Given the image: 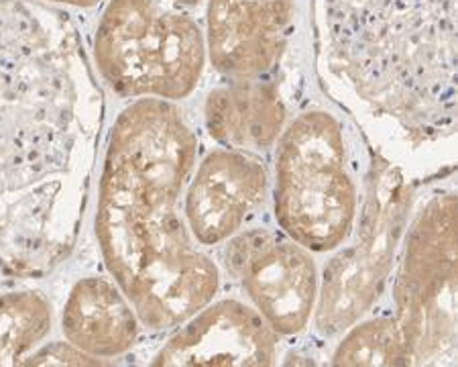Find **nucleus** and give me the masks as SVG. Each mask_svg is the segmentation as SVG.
<instances>
[{
	"instance_id": "obj_6",
	"label": "nucleus",
	"mask_w": 458,
	"mask_h": 367,
	"mask_svg": "<svg viewBox=\"0 0 458 367\" xmlns=\"http://www.w3.org/2000/svg\"><path fill=\"white\" fill-rule=\"evenodd\" d=\"M405 365L456 357V198L436 194L411 226L395 282Z\"/></svg>"
},
{
	"instance_id": "obj_10",
	"label": "nucleus",
	"mask_w": 458,
	"mask_h": 367,
	"mask_svg": "<svg viewBox=\"0 0 458 367\" xmlns=\"http://www.w3.org/2000/svg\"><path fill=\"white\" fill-rule=\"evenodd\" d=\"M293 0H210L208 51L225 76L250 80L276 65L285 46Z\"/></svg>"
},
{
	"instance_id": "obj_8",
	"label": "nucleus",
	"mask_w": 458,
	"mask_h": 367,
	"mask_svg": "<svg viewBox=\"0 0 458 367\" xmlns=\"http://www.w3.org/2000/svg\"><path fill=\"white\" fill-rule=\"evenodd\" d=\"M226 268L245 286L267 325L300 333L312 312L318 274L304 247L271 231H249L226 249Z\"/></svg>"
},
{
	"instance_id": "obj_9",
	"label": "nucleus",
	"mask_w": 458,
	"mask_h": 367,
	"mask_svg": "<svg viewBox=\"0 0 458 367\" xmlns=\"http://www.w3.org/2000/svg\"><path fill=\"white\" fill-rule=\"evenodd\" d=\"M276 349V333L261 314L236 300H223L194 314L151 363L263 367L273 363Z\"/></svg>"
},
{
	"instance_id": "obj_18",
	"label": "nucleus",
	"mask_w": 458,
	"mask_h": 367,
	"mask_svg": "<svg viewBox=\"0 0 458 367\" xmlns=\"http://www.w3.org/2000/svg\"><path fill=\"white\" fill-rule=\"evenodd\" d=\"M172 3H180V4H196V3H200V0H172Z\"/></svg>"
},
{
	"instance_id": "obj_2",
	"label": "nucleus",
	"mask_w": 458,
	"mask_h": 367,
	"mask_svg": "<svg viewBox=\"0 0 458 367\" xmlns=\"http://www.w3.org/2000/svg\"><path fill=\"white\" fill-rule=\"evenodd\" d=\"M198 137L175 105L132 102L110 133L96 237L118 288L151 330L180 327L210 303L220 271L191 243L177 204Z\"/></svg>"
},
{
	"instance_id": "obj_7",
	"label": "nucleus",
	"mask_w": 458,
	"mask_h": 367,
	"mask_svg": "<svg viewBox=\"0 0 458 367\" xmlns=\"http://www.w3.org/2000/svg\"><path fill=\"white\" fill-rule=\"evenodd\" d=\"M410 202L411 188L402 172L389 161L375 158L359 237L324 271L316 311V327L322 335L343 333L373 306L387 280Z\"/></svg>"
},
{
	"instance_id": "obj_11",
	"label": "nucleus",
	"mask_w": 458,
	"mask_h": 367,
	"mask_svg": "<svg viewBox=\"0 0 458 367\" xmlns=\"http://www.w3.org/2000/svg\"><path fill=\"white\" fill-rule=\"evenodd\" d=\"M267 172L241 151L218 149L204 158L186 196V218L202 245H218L241 229L265 198Z\"/></svg>"
},
{
	"instance_id": "obj_3",
	"label": "nucleus",
	"mask_w": 458,
	"mask_h": 367,
	"mask_svg": "<svg viewBox=\"0 0 458 367\" xmlns=\"http://www.w3.org/2000/svg\"><path fill=\"white\" fill-rule=\"evenodd\" d=\"M332 68L413 143L456 127V0H324Z\"/></svg>"
},
{
	"instance_id": "obj_4",
	"label": "nucleus",
	"mask_w": 458,
	"mask_h": 367,
	"mask_svg": "<svg viewBox=\"0 0 458 367\" xmlns=\"http://www.w3.org/2000/svg\"><path fill=\"white\" fill-rule=\"evenodd\" d=\"M102 78L123 97L180 100L200 82V27L169 0H110L96 29Z\"/></svg>"
},
{
	"instance_id": "obj_17",
	"label": "nucleus",
	"mask_w": 458,
	"mask_h": 367,
	"mask_svg": "<svg viewBox=\"0 0 458 367\" xmlns=\"http://www.w3.org/2000/svg\"><path fill=\"white\" fill-rule=\"evenodd\" d=\"M49 3L55 4H68V6H80V9H86V6L98 4L100 0H49Z\"/></svg>"
},
{
	"instance_id": "obj_16",
	"label": "nucleus",
	"mask_w": 458,
	"mask_h": 367,
	"mask_svg": "<svg viewBox=\"0 0 458 367\" xmlns=\"http://www.w3.org/2000/svg\"><path fill=\"white\" fill-rule=\"evenodd\" d=\"M23 365H105V362L94 355L84 354L76 345L68 343H51L41 347L37 354L29 355Z\"/></svg>"
},
{
	"instance_id": "obj_13",
	"label": "nucleus",
	"mask_w": 458,
	"mask_h": 367,
	"mask_svg": "<svg viewBox=\"0 0 458 367\" xmlns=\"http://www.w3.org/2000/svg\"><path fill=\"white\" fill-rule=\"evenodd\" d=\"M210 135L233 149H267L285 121L277 90L261 82L228 84L208 94L204 107Z\"/></svg>"
},
{
	"instance_id": "obj_5",
	"label": "nucleus",
	"mask_w": 458,
	"mask_h": 367,
	"mask_svg": "<svg viewBox=\"0 0 458 367\" xmlns=\"http://www.w3.org/2000/svg\"><path fill=\"white\" fill-rule=\"evenodd\" d=\"M357 194L346 170L341 124L322 110L285 131L276 159V217L287 237L330 252L349 237Z\"/></svg>"
},
{
	"instance_id": "obj_14",
	"label": "nucleus",
	"mask_w": 458,
	"mask_h": 367,
	"mask_svg": "<svg viewBox=\"0 0 458 367\" xmlns=\"http://www.w3.org/2000/svg\"><path fill=\"white\" fill-rule=\"evenodd\" d=\"M54 312L39 292L0 294V365H23L51 330Z\"/></svg>"
},
{
	"instance_id": "obj_1",
	"label": "nucleus",
	"mask_w": 458,
	"mask_h": 367,
	"mask_svg": "<svg viewBox=\"0 0 458 367\" xmlns=\"http://www.w3.org/2000/svg\"><path fill=\"white\" fill-rule=\"evenodd\" d=\"M102 119L68 14L0 0V271L41 277L76 247Z\"/></svg>"
},
{
	"instance_id": "obj_15",
	"label": "nucleus",
	"mask_w": 458,
	"mask_h": 367,
	"mask_svg": "<svg viewBox=\"0 0 458 367\" xmlns=\"http://www.w3.org/2000/svg\"><path fill=\"white\" fill-rule=\"evenodd\" d=\"M335 365H405L402 330L394 319H375L352 329L338 345Z\"/></svg>"
},
{
	"instance_id": "obj_12",
	"label": "nucleus",
	"mask_w": 458,
	"mask_h": 367,
	"mask_svg": "<svg viewBox=\"0 0 458 367\" xmlns=\"http://www.w3.org/2000/svg\"><path fill=\"white\" fill-rule=\"evenodd\" d=\"M139 322L129 298L105 277L80 280L62 312L65 339L94 357L127 354L137 343Z\"/></svg>"
}]
</instances>
